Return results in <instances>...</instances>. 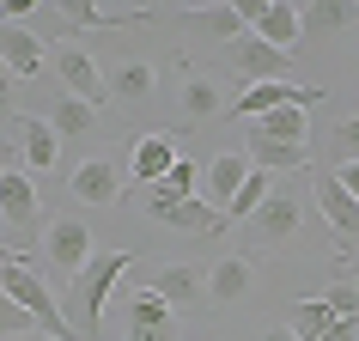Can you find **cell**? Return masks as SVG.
<instances>
[{
    "instance_id": "4",
    "label": "cell",
    "mask_w": 359,
    "mask_h": 341,
    "mask_svg": "<svg viewBox=\"0 0 359 341\" xmlns=\"http://www.w3.org/2000/svg\"><path fill=\"white\" fill-rule=\"evenodd\" d=\"M147 220L152 226H170V232H195V238H219L231 232L226 213H213L201 195H170V189H152L147 195Z\"/></svg>"
},
{
    "instance_id": "14",
    "label": "cell",
    "mask_w": 359,
    "mask_h": 341,
    "mask_svg": "<svg viewBox=\"0 0 359 341\" xmlns=\"http://www.w3.org/2000/svg\"><path fill=\"white\" fill-rule=\"evenodd\" d=\"M177 159H183L177 134H170V128H147L140 140H134V152H128V170H134V183H152V189H158Z\"/></svg>"
},
{
    "instance_id": "36",
    "label": "cell",
    "mask_w": 359,
    "mask_h": 341,
    "mask_svg": "<svg viewBox=\"0 0 359 341\" xmlns=\"http://www.w3.org/2000/svg\"><path fill=\"white\" fill-rule=\"evenodd\" d=\"M256 341H299V335H292V329H262Z\"/></svg>"
},
{
    "instance_id": "20",
    "label": "cell",
    "mask_w": 359,
    "mask_h": 341,
    "mask_svg": "<svg viewBox=\"0 0 359 341\" xmlns=\"http://www.w3.org/2000/svg\"><path fill=\"white\" fill-rule=\"evenodd\" d=\"M250 281H256V262H250V256H219V262L208 268V305L250 299Z\"/></svg>"
},
{
    "instance_id": "23",
    "label": "cell",
    "mask_w": 359,
    "mask_h": 341,
    "mask_svg": "<svg viewBox=\"0 0 359 341\" xmlns=\"http://www.w3.org/2000/svg\"><path fill=\"white\" fill-rule=\"evenodd\" d=\"M19 152H25V165L37 170V177H49L61 165V134L49 122H37V116H19Z\"/></svg>"
},
{
    "instance_id": "32",
    "label": "cell",
    "mask_w": 359,
    "mask_h": 341,
    "mask_svg": "<svg viewBox=\"0 0 359 341\" xmlns=\"http://www.w3.org/2000/svg\"><path fill=\"white\" fill-rule=\"evenodd\" d=\"M323 311H329V317H359V286H353V281H329Z\"/></svg>"
},
{
    "instance_id": "16",
    "label": "cell",
    "mask_w": 359,
    "mask_h": 341,
    "mask_svg": "<svg viewBox=\"0 0 359 341\" xmlns=\"http://www.w3.org/2000/svg\"><path fill=\"white\" fill-rule=\"evenodd\" d=\"M122 183H128V170L116 165V159H86L74 170V195L86 208H116L122 201Z\"/></svg>"
},
{
    "instance_id": "27",
    "label": "cell",
    "mask_w": 359,
    "mask_h": 341,
    "mask_svg": "<svg viewBox=\"0 0 359 341\" xmlns=\"http://www.w3.org/2000/svg\"><path fill=\"white\" fill-rule=\"evenodd\" d=\"M49 128H55L61 140H86V134L97 128V110H92V104H79V98H67V92H61V98H55V110H49Z\"/></svg>"
},
{
    "instance_id": "12",
    "label": "cell",
    "mask_w": 359,
    "mask_h": 341,
    "mask_svg": "<svg viewBox=\"0 0 359 341\" xmlns=\"http://www.w3.org/2000/svg\"><path fill=\"white\" fill-rule=\"evenodd\" d=\"M226 110H231L226 86L213 74H201V67H183V86H177V116H183V128L213 122V116H226Z\"/></svg>"
},
{
    "instance_id": "35",
    "label": "cell",
    "mask_w": 359,
    "mask_h": 341,
    "mask_svg": "<svg viewBox=\"0 0 359 341\" xmlns=\"http://www.w3.org/2000/svg\"><path fill=\"white\" fill-rule=\"evenodd\" d=\"M0 116H13V74H6V61H0Z\"/></svg>"
},
{
    "instance_id": "22",
    "label": "cell",
    "mask_w": 359,
    "mask_h": 341,
    "mask_svg": "<svg viewBox=\"0 0 359 341\" xmlns=\"http://www.w3.org/2000/svg\"><path fill=\"white\" fill-rule=\"evenodd\" d=\"M317 208H323V220H329L335 238H359V201L335 183V170H323V177H317Z\"/></svg>"
},
{
    "instance_id": "10",
    "label": "cell",
    "mask_w": 359,
    "mask_h": 341,
    "mask_svg": "<svg viewBox=\"0 0 359 341\" xmlns=\"http://www.w3.org/2000/svg\"><path fill=\"white\" fill-rule=\"evenodd\" d=\"M147 293H158L170 311L189 317V311L208 305V268H195V262H158V268H152V281H147Z\"/></svg>"
},
{
    "instance_id": "24",
    "label": "cell",
    "mask_w": 359,
    "mask_h": 341,
    "mask_svg": "<svg viewBox=\"0 0 359 341\" xmlns=\"http://www.w3.org/2000/svg\"><path fill=\"white\" fill-rule=\"evenodd\" d=\"M0 61H6V74H13V79H37V67H43L37 31H25V25H0Z\"/></svg>"
},
{
    "instance_id": "5",
    "label": "cell",
    "mask_w": 359,
    "mask_h": 341,
    "mask_svg": "<svg viewBox=\"0 0 359 341\" xmlns=\"http://www.w3.org/2000/svg\"><path fill=\"white\" fill-rule=\"evenodd\" d=\"M0 220L19 232V238H13L19 250L37 244L31 232L43 226V189H37V177H31V170H0Z\"/></svg>"
},
{
    "instance_id": "17",
    "label": "cell",
    "mask_w": 359,
    "mask_h": 341,
    "mask_svg": "<svg viewBox=\"0 0 359 341\" xmlns=\"http://www.w3.org/2000/svg\"><path fill=\"white\" fill-rule=\"evenodd\" d=\"M299 341H359V317H329L323 299L292 305V323H286Z\"/></svg>"
},
{
    "instance_id": "13",
    "label": "cell",
    "mask_w": 359,
    "mask_h": 341,
    "mask_svg": "<svg viewBox=\"0 0 359 341\" xmlns=\"http://www.w3.org/2000/svg\"><path fill=\"white\" fill-rule=\"evenodd\" d=\"M122 317H128V341H170L177 335V311L158 293H147V286H128Z\"/></svg>"
},
{
    "instance_id": "9",
    "label": "cell",
    "mask_w": 359,
    "mask_h": 341,
    "mask_svg": "<svg viewBox=\"0 0 359 341\" xmlns=\"http://www.w3.org/2000/svg\"><path fill=\"white\" fill-rule=\"evenodd\" d=\"M238 6H244L250 31H256L268 49H286V55H299L304 31H299V6H292V0H238Z\"/></svg>"
},
{
    "instance_id": "18",
    "label": "cell",
    "mask_w": 359,
    "mask_h": 341,
    "mask_svg": "<svg viewBox=\"0 0 359 341\" xmlns=\"http://www.w3.org/2000/svg\"><path fill=\"white\" fill-rule=\"evenodd\" d=\"M67 31H110V25H147V6H97V0H61L55 6Z\"/></svg>"
},
{
    "instance_id": "2",
    "label": "cell",
    "mask_w": 359,
    "mask_h": 341,
    "mask_svg": "<svg viewBox=\"0 0 359 341\" xmlns=\"http://www.w3.org/2000/svg\"><path fill=\"white\" fill-rule=\"evenodd\" d=\"M0 293H6L13 305H25V311L37 317L43 335H55V341H79V335H74V323H67V311L55 305V293L43 286L37 262H6V268H0Z\"/></svg>"
},
{
    "instance_id": "7",
    "label": "cell",
    "mask_w": 359,
    "mask_h": 341,
    "mask_svg": "<svg viewBox=\"0 0 359 341\" xmlns=\"http://www.w3.org/2000/svg\"><path fill=\"white\" fill-rule=\"evenodd\" d=\"M49 61H55L61 86H67V98H79V104H92V110H104L110 104V86H104V67H97L79 43H55L49 49Z\"/></svg>"
},
{
    "instance_id": "21",
    "label": "cell",
    "mask_w": 359,
    "mask_h": 341,
    "mask_svg": "<svg viewBox=\"0 0 359 341\" xmlns=\"http://www.w3.org/2000/svg\"><path fill=\"white\" fill-rule=\"evenodd\" d=\"M104 86H110V98H122V104H147L152 92H158V67L152 61H116V67H104Z\"/></svg>"
},
{
    "instance_id": "8",
    "label": "cell",
    "mask_w": 359,
    "mask_h": 341,
    "mask_svg": "<svg viewBox=\"0 0 359 341\" xmlns=\"http://www.w3.org/2000/svg\"><path fill=\"white\" fill-rule=\"evenodd\" d=\"M317 98H323L317 86H299V79H268V86H250V92L231 98V116H238V122H256V116H268V110H311Z\"/></svg>"
},
{
    "instance_id": "31",
    "label": "cell",
    "mask_w": 359,
    "mask_h": 341,
    "mask_svg": "<svg viewBox=\"0 0 359 341\" xmlns=\"http://www.w3.org/2000/svg\"><path fill=\"white\" fill-rule=\"evenodd\" d=\"M0 335H6V341H25V335H43V329H37V317H31L25 305H13L6 293H0Z\"/></svg>"
},
{
    "instance_id": "19",
    "label": "cell",
    "mask_w": 359,
    "mask_h": 341,
    "mask_svg": "<svg viewBox=\"0 0 359 341\" xmlns=\"http://www.w3.org/2000/svg\"><path fill=\"white\" fill-rule=\"evenodd\" d=\"M189 31H195V37H208V43H219V49H231V43L250 31V19H244L238 0H226V6H195V13H189Z\"/></svg>"
},
{
    "instance_id": "11",
    "label": "cell",
    "mask_w": 359,
    "mask_h": 341,
    "mask_svg": "<svg viewBox=\"0 0 359 341\" xmlns=\"http://www.w3.org/2000/svg\"><path fill=\"white\" fill-rule=\"evenodd\" d=\"M226 67L238 79H250V86H268V79H286V74H292V55H286V49H268L256 31H244V37L226 49Z\"/></svg>"
},
{
    "instance_id": "38",
    "label": "cell",
    "mask_w": 359,
    "mask_h": 341,
    "mask_svg": "<svg viewBox=\"0 0 359 341\" xmlns=\"http://www.w3.org/2000/svg\"><path fill=\"white\" fill-rule=\"evenodd\" d=\"M0 170H6V165H0Z\"/></svg>"
},
{
    "instance_id": "3",
    "label": "cell",
    "mask_w": 359,
    "mask_h": 341,
    "mask_svg": "<svg viewBox=\"0 0 359 341\" xmlns=\"http://www.w3.org/2000/svg\"><path fill=\"white\" fill-rule=\"evenodd\" d=\"M299 232H304V201H299V189H280V183L244 220V238L256 250H286V244H299Z\"/></svg>"
},
{
    "instance_id": "37",
    "label": "cell",
    "mask_w": 359,
    "mask_h": 341,
    "mask_svg": "<svg viewBox=\"0 0 359 341\" xmlns=\"http://www.w3.org/2000/svg\"><path fill=\"white\" fill-rule=\"evenodd\" d=\"M25 341H55V335H25Z\"/></svg>"
},
{
    "instance_id": "33",
    "label": "cell",
    "mask_w": 359,
    "mask_h": 341,
    "mask_svg": "<svg viewBox=\"0 0 359 341\" xmlns=\"http://www.w3.org/2000/svg\"><path fill=\"white\" fill-rule=\"evenodd\" d=\"M158 189H170V195H201V165H195V159H177Z\"/></svg>"
},
{
    "instance_id": "26",
    "label": "cell",
    "mask_w": 359,
    "mask_h": 341,
    "mask_svg": "<svg viewBox=\"0 0 359 341\" xmlns=\"http://www.w3.org/2000/svg\"><path fill=\"white\" fill-rule=\"evenodd\" d=\"M244 159H250V170L280 177V170H304V165H311V147H274V140H250Z\"/></svg>"
},
{
    "instance_id": "25",
    "label": "cell",
    "mask_w": 359,
    "mask_h": 341,
    "mask_svg": "<svg viewBox=\"0 0 359 341\" xmlns=\"http://www.w3.org/2000/svg\"><path fill=\"white\" fill-rule=\"evenodd\" d=\"M250 140H274V147H311V122L304 110H268L250 122Z\"/></svg>"
},
{
    "instance_id": "34",
    "label": "cell",
    "mask_w": 359,
    "mask_h": 341,
    "mask_svg": "<svg viewBox=\"0 0 359 341\" xmlns=\"http://www.w3.org/2000/svg\"><path fill=\"white\" fill-rule=\"evenodd\" d=\"M335 183H341V189H347V195L359 201V159H353V165H335Z\"/></svg>"
},
{
    "instance_id": "1",
    "label": "cell",
    "mask_w": 359,
    "mask_h": 341,
    "mask_svg": "<svg viewBox=\"0 0 359 341\" xmlns=\"http://www.w3.org/2000/svg\"><path fill=\"white\" fill-rule=\"evenodd\" d=\"M128 268H134L128 250H92V262L79 268V281L67 286V317H74L86 335H97V323H104V299L128 281Z\"/></svg>"
},
{
    "instance_id": "29",
    "label": "cell",
    "mask_w": 359,
    "mask_h": 341,
    "mask_svg": "<svg viewBox=\"0 0 359 341\" xmlns=\"http://www.w3.org/2000/svg\"><path fill=\"white\" fill-rule=\"evenodd\" d=\"M274 183H280V177H268V170H250V177H244V189H238V201L226 208V220H250V213H256L268 195H274Z\"/></svg>"
},
{
    "instance_id": "15",
    "label": "cell",
    "mask_w": 359,
    "mask_h": 341,
    "mask_svg": "<svg viewBox=\"0 0 359 341\" xmlns=\"http://www.w3.org/2000/svg\"><path fill=\"white\" fill-rule=\"evenodd\" d=\"M244 177H250L244 152H219V159H208V165H201V201H208L213 213H226L231 201H238V189H244Z\"/></svg>"
},
{
    "instance_id": "28",
    "label": "cell",
    "mask_w": 359,
    "mask_h": 341,
    "mask_svg": "<svg viewBox=\"0 0 359 341\" xmlns=\"http://www.w3.org/2000/svg\"><path fill=\"white\" fill-rule=\"evenodd\" d=\"M341 25H353V6H341V0H304L299 6V31H341Z\"/></svg>"
},
{
    "instance_id": "30",
    "label": "cell",
    "mask_w": 359,
    "mask_h": 341,
    "mask_svg": "<svg viewBox=\"0 0 359 341\" xmlns=\"http://www.w3.org/2000/svg\"><path fill=\"white\" fill-rule=\"evenodd\" d=\"M353 159H359V110L329 128V165H353Z\"/></svg>"
},
{
    "instance_id": "6",
    "label": "cell",
    "mask_w": 359,
    "mask_h": 341,
    "mask_svg": "<svg viewBox=\"0 0 359 341\" xmlns=\"http://www.w3.org/2000/svg\"><path fill=\"white\" fill-rule=\"evenodd\" d=\"M43 256H49V268H55L61 281H79V268L92 262V226H86L79 213H61V220H49Z\"/></svg>"
}]
</instances>
